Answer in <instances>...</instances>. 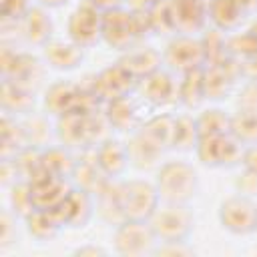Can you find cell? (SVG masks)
I'll use <instances>...</instances> for the list:
<instances>
[{
	"label": "cell",
	"instance_id": "obj_6",
	"mask_svg": "<svg viewBox=\"0 0 257 257\" xmlns=\"http://www.w3.org/2000/svg\"><path fill=\"white\" fill-rule=\"evenodd\" d=\"M163 62L173 72H179V74L203 68L207 64V58H205V48H203L201 38L179 32L167 42L165 52H163Z\"/></svg>",
	"mask_w": 257,
	"mask_h": 257
},
{
	"label": "cell",
	"instance_id": "obj_32",
	"mask_svg": "<svg viewBox=\"0 0 257 257\" xmlns=\"http://www.w3.org/2000/svg\"><path fill=\"white\" fill-rule=\"evenodd\" d=\"M179 80V102L187 108H195L205 100V82H203V68L191 70L181 74Z\"/></svg>",
	"mask_w": 257,
	"mask_h": 257
},
{
	"label": "cell",
	"instance_id": "obj_18",
	"mask_svg": "<svg viewBox=\"0 0 257 257\" xmlns=\"http://www.w3.org/2000/svg\"><path fill=\"white\" fill-rule=\"evenodd\" d=\"M80 96H82V90L76 84L68 80H56L48 86L44 94V110L46 114H52L58 118L70 110L80 108Z\"/></svg>",
	"mask_w": 257,
	"mask_h": 257
},
{
	"label": "cell",
	"instance_id": "obj_41",
	"mask_svg": "<svg viewBox=\"0 0 257 257\" xmlns=\"http://www.w3.org/2000/svg\"><path fill=\"white\" fill-rule=\"evenodd\" d=\"M241 167H243L245 171L257 175V143L245 147V151H243V159H241Z\"/></svg>",
	"mask_w": 257,
	"mask_h": 257
},
{
	"label": "cell",
	"instance_id": "obj_38",
	"mask_svg": "<svg viewBox=\"0 0 257 257\" xmlns=\"http://www.w3.org/2000/svg\"><path fill=\"white\" fill-rule=\"evenodd\" d=\"M155 255H169V257H191L195 255V247L183 239V241H161L155 249Z\"/></svg>",
	"mask_w": 257,
	"mask_h": 257
},
{
	"label": "cell",
	"instance_id": "obj_14",
	"mask_svg": "<svg viewBox=\"0 0 257 257\" xmlns=\"http://www.w3.org/2000/svg\"><path fill=\"white\" fill-rule=\"evenodd\" d=\"M169 6L173 28L181 34H195L209 20L205 0H171Z\"/></svg>",
	"mask_w": 257,
	"mask_h": 257
},
{
	"label": "cell",
	"instance_id": "obj_7",
	"mask_svg": "<svg viewBox=\"0 0 257 257\" xmlns=\"http://www.w3.org/2000/svg\"><path fill=\"white\" fill-rule=\"evenodd\" d=\"M141 38V24L137 14L120 8L106 10L102 16V40L116 48V50H128L133 48Z\"/></svg>",
	"mask_w": 257,
	"mask_h": 257
},
{
	"label": "cell",
	"instance_id": "obj_44",
	"mask_svg": "<svg viewBox=\"0 0 257 257\" xmlns=\"http://www.w3.org/2000/svg\"><path fill=\"white\" fill-rule=\"evenodd\" d=\"M239 4V8L245 12V16H253L257 12V0H235Z\"/></svg>",
	"mask_w": 257,
	"mask_h": 257
},
{
	"label": "cell",
	"instance_id": "obj_28",
	"mask_svg": "<svg viewBox=\"0 0 257 257\" xmlns=\"http://www.w3.org/2000/svg\"><path fill=\"white\" fill-rule=\"evenodd\" d=\"M203 82H205V98L209 100L225 98L235 82V76L229 72V62L211 64L203 68Z\"/></svg>",
	"mask_w": 257,
	"mask_h": 257
},
{
	"label": "cell",
	"instance_id": "obj_47",
	"mask_svg": "<svg viewBox=\"0 0 257 257\" xmlns=\"http://www.w3.org/2000/svg\"><path fill=\"white\" fill-rule=\"evenodd\" d=\"M251 80H253V82H255V84H257V78H251Z\"/></svg>",
	"mask_w": 257,
	"mask_h": 257
},
{
	"label": "cell",
	"instance_id": "obj_9",
	"mask_svg": "<svg viewBox=\"0 0 257 257\" xmlns=\"http://www.w3.org/2000/svg\"><path fill=\"white\" fill-rule=\"evenodd\" d=\"M102 16L104 12L88 0L78 4L66 20L68 38L80 44L82 48H90L98 44L102 40Z\"/></svg>",
	"mask_w": 257,
	"mask_h": 257
},
{
	"label": "cell",
	"instance_id": "obj_20",
	"mask_svg": "<svg viewBox=\"0 0 257 257\" xmlns=\"http://www.w3.org/2000/svg\"><path fill=\"white\" fill-rule=\"evenodd\" d=\"M137 80H143L147 78L149 74L161 70V66L165 64L163 62V54L151 46H139L135 44L133 48L124 50L120 60H118Z\"/></svg>",
	"mask_w": 257,
	"mask_h": 257
},
{
	"label": "cell",
	"instance_id": "obj_25",
	"mask_svg": "<svg viewBox=\"0 0 257 257\" xmlns=\"http://www.w3.org/2000/svg\"><path fill=\"white\" fill-rule=\"evenodd\" d=\"M34 92L36 90H30L26 86H20V84L4 78V82H2V94H0L2 110L6 114H12V116L34 112V104H36Z\"/></svg>",
	"mask_w": 257,
	"mask_h": 257
},
{
	"label": "cell",
	"instance_id": "obj_42",
	"mask_svg": "<svg viewBox=\"0 0 257 257\" xmlns=\"http://www.w3.org/2000/svg\"><path fill=\"white\" fill-rule=\"evenodd\" d=\"M72 255H78V257H102V255H106V249H102L98 245H92V243H86L82 247H76L72 251Z\"/></svg>",
	"mask_w": 257,
	"mask_h": 257
},
{
	"label": "cell",
	"instance_id": "obj_13",
	"mask_svg": "<svg viewBox=\"0 0 257 257\" xmlns=\"http://www.w3.org/2000/svg\"><path fill=\"white\" fill-rule=\"evenodd\" d=\"M94 215L106 223V225H118L124 217L122 207V193H120V181L108 179L96 193H94Z\"/></svg>",
	"mask_w": 257,
	"mask_h": 257
},
{
	"label": "cell",
	"instance_id": "obj_1",
	"mask_svg": "<svg viewBox=\"0 0 257 257\" xmlns=\"http://www.w3.org/2000/svg\"><path fill=\"white\" fill-rule=\"evenodd\" d=\"M155 185L161 195V201L189 203L199 193V173L189 161H165L157 169Z\"/></svg>",
	"mask_w": 257,
	"mask_h": 257
},
{
	"label": "cell",
	"instance_id": "obj_31",
	"mask_svg": "<svg viewBox=\"0 0 257 257\" xmlns=\"http://www.w3.org/2000/svg\"><path fill=\"white\" fill-rule=\"evenodd\" d=\"M199 139H201V135H199V126H197V116H193V114H175V131H173L171 149L195 151Z\"/></svg>",
	"mask_w": 257,
	"mask_h": 257
},
{
	"label": "cell",
	"instance_id": "obj_45",
	"mask_svg": "<svg viewBox=\"0 0 257 257\" xmlns=\"http://www.w3.org/2000/svg\"><path fill=\"white\" fill-rule=\"evenodd\" d=\"M40 6H44V8H58V6H62V4H66L68 0H36Z\"/></svg>",
	"mask_w": 257,
	"mask_h": 257
},
{
	"label": "cell",
	"instance_id": "obj_3",
	"mask_svg": "<svg viewBox=\"0 0 257 257\" xmlns=\"http://www.w3.org/2000/svg\"><path fill=\"white\" fill-rule=\"evenodd\" d=\"M114 251L124 257L155 255L159 239L147 219H124L114 227Z\"/></svg>",
	"mask_w": 257,
	"mask_h": 257
},
{
	"label": "cell",
	"instance_id": "obj_5",
	"mask_svg": "<svg viewBox=\"0 0 257 257\" xmlns=\"http://www.w3.org/2000/svg\"><path fill=\"white\" fill-rule=\"evenodd\" d=\"M219 223L231 235H251L257 231V203L247 195H231L221 201L217 211Z\"/></svg>",
	"mask_w": 257,
	"mask_h": 257
},
{
	"label": "cell",
	"instance_id": "obj_27",
	"mask_svg": "<svg viewBox=\"0 0 257 257\" xmlns=\"http://www.w3.org/2000/svg\"><path fill=\"white\" fill-rule=\"evenodd\" d=\"M0 145H2V159H12L20 151H24L28 145L24 124L16 120V116L6 114L0 120Z\"/></svg>",
	"mask_w": 257,
	"mask_h": 257
},
{
	"label": "cell",
	"instance_id": "obj_39",
	"mask_svg": "<svg viewBox=\"0 0 257 257\" xmlns=\"http://www.w3.org/2000/svg\"><path fill=\"white\" fill-rule=\"evenodd\" d=\"M4 20H20L30 10V0H0Z\"/></svg>",
	"mask_w": 257,
	"mask_h": 257
},
{
	"label": "cell",
	"instance_id": "obj_19",
	"mask_svg": "<svg viewBox=\"0 0 257 257\" xmlns=\"http://www.w3.org/2000/svg\"><path fill=\"white\" fill-rule=\"evenodd\" d=\"M66 181L68 179L54 177V175H48V173H42L34 181H30L32 197H34L36 207L38 209H56L70 191V185Z\"/></svg>",
	"mask_w": 257,
	"mask_h": 257
},
{
	"label": "cell",
	"instance_id": "obj_40",
	"mask_svg": "<svg viewBox=\"0 0 257 257\" xmlns=\"http://www.w3.org/2000/svg\"><path fill=\"white\" fill-rule=\"evenodd\" d=\"M235 187H237V193L251 197L253 193H257V175L243 169V173L235 179Z\"/></svg>",
	"mask_w": 257,
	"mask_h": 257
},
{
	"label": "cell",
	"instance_id": "obj_11",
	"mask_svg": "<svg viewBox=\"0 0 257 257\" xmlns=\"http://www.w3.org/2000/svg\"><path fill=\"white\" fill-rule=\"evenodd\" d=\"M64 227L80 229L94 217V195L80 187H70L68 195L54 209Z\"/></svg>",
	"mask_w": 257,
	"mask_h": 257
},
{
	"label": "cell",
	"instance_id": "obj_4",
	"mask_svg": "<svg viewBox=\"0 0 257 257\" xmlns=\"http://www.w3.org/2000/svg\"><path fill=\"white\" fill-rule=\"evenodd\" d=\"M243 151H245V145L231 133L215 135V137H201L195 147L197 159L205 167H211V169H217V167L229 169V167L241 165Z\"/></svg>",
	"mask_w": 257,
	"mask_h": 257
},
{
	"label": "cell",
	"instance_id": "obj_33",
	"mask_svg": "<svg viewBox=\"0 0 257 257\" xmlns=\"http://www.w3.org/2000/svg\"><path fill=\"white\" fill-rule=\"evenodd\" d=\"M231 135L245 147L257 143V108H237L231 114Z\"/></svg>",
	"mask_w": 257,
	"mask_h": 257
},
{
	"label": "cell",
	"instance_id": "obj_34",
	"mask_svg": "<svg viewBox=\"0 0 257 257\" xmlns=\"http://www.w3.org/2000/svg\"><path fill=\"white\" fill-rule=\"evenodd\" d=\"M197 126L201 137H215L231 133V114L223 108H207L197 116Z\"/></svg>",
	"mask_w": 257,
	"mask_h": 257
},
{
	"label": "cell",
	"instance_id": "obj_46",
	"mask_svg": "<svg viewBox=\"0 0 257 257\" xmlns=\"http://www.w3.org/2000/svg\"><path fill=\"white\" fill-rule=\"evenodd\" d=\"M249 32H251V34L255 36V40H257V20H255V22H253V26L249 28Z\"/></svg>",
	"mask_w": 257,
	"mask_h": 257
},
{
	"label": "cell",
	"instance_id": "obj_24",
	"mask_svg": "<svg viewBox=\"0 0 257 257\" xmlns=\"http://www.w3.org/2000/svg\"><path fill=\"white\" fill-rule=\"evenodd\" d=\"M26 223V231L28 235L38 241V243H46L50 239H54L60 231H62V221L60 217L56 215L54 209H34L28 217L22 219Z\"/></svg>",
	"mask_w": 257,
	"mask_h": 257
},
{
	"label": "cell",
	"instance_id": "obj_37",
	"mask_svg": "<svg viewBox=\"0 0 257 257\" xmlns=\"http://www.w3.org/2000/svg\"><path fill=\"white\" fill-rule=\"evenodd\" d=\"M16 219L18 215L12 209H4L0 215V247L6 249L16 241Z\"/></svg>",
	"mask_w": 257,
	"mask_h": 257
},
{
	"label": "cell",
	"instance_id": "obj_21",
	"mask_svg": "<svg viewBox=\"0 0 257 257\" xmlns=\"http://www.w3.org/2000/svg\"><path fill=\"white\" fill-rule=\"evenodd\" d=\"M4 78L12 80L20 86H26L30 90H36L40 86V82L44 80V66L36 56L16 52L12 64L4 72Z\"/></svg>",
	"mask_w": 257,
	"mask_h": 257
},
{
	"label": "cell",
	"instance_id": "obj_35",
	"mask_svg": "<svg viewBox=\"0 0 257 257\" xmlns=\"http://www.w3.org/2000/svg\"><path fill=\"white\" fill-rule=\"evenodd\" d=\"M24 124V133H26V139H28V145L30 147H36V149H46L50 147V135H52V126L48 122L46 116H40V114H26V118L22 120Z\"/></svg>",
	"mask_w": 257,
	"mask_h": 257
},
{
	"label": "cell",
	"instance_id": "obj_8",
	"mask_svg": "<svg viewBox=\"0 0 257 257\" xmlns=\"http://www.w3.org/2000/svg\"><path fill=\"white\" fill-rule=\"evenodd\" d=\"M122 207L126 219H151L155 209L161 205V195L157 185L147 179H128L120 181Z\"/></svg>",
	"mask_w": 257,
	"mask_h": 257
},
{
	"label": "cell",
	"instance_id": "obj_12",
	"mask_svg": "<svg viewBox=\"0 0 257 257\" xmlns=\"http://www.w3.org/2000/svg\"><path fill=\"white\" fill-rule=\"evenodd\" d=\"M137 90H141L143 100L153 106H171L179 102V80H175L173 74L165 72L163 68L139 80Z\"/></svg>",
	"mask_w": 257,
	"mask_h": 257
},
{
	"label": "cell",
	"instance_id": "obj_16",
	"mask_svg": "<svg viewBox=\"0 0 257 257\" xmlns=\"http://www.w3.org/2000/svg\"><path fill=\"white\" fill-rule=\"evenodd\" d=\"M18 30H20V36L28 44L44 46L46 42L52 40L54 24H52V18H50L48 10L38 4V6H30V10L20 18Z\"/></svg>",
	"mask_w": 257,
	"mask_h": 257
},
{
	"label": "cell",
	"instance_id": "obj_15",
	"mask_svg": "<svg viewBox=\"0 0 257 257\" xmlns=\"http://www.w3.org/2000/svg\"><path fill=\"white\" fill-rule=\"evenodd\" d=\"M42 58L50 68L68 72V70H74L80 66V62L84 58V48L70 38L68 40L52 38L50 42H46L42 46Z\"/></svg>",
	"mask_w": 257,
	"mask_h": 257
},
{
	"label": "cell",
	"instance_id": "obj_26",
	"mask_svg": "<svg viewBox=\"0 0 257 257\" xmlns=\"http://www.w3.org/2000/svg\"><path fill=\"white\" fill-rule=\"evenodd\" d=\"M207 18L213 22L217 30L231 32L241 26L247 18L235 0H209L207 2Z\"/></svg>",
	"mask_w": 257,
	"mask_h": 257
},
{
	"label": "cell",
	"instance_id": "obj_10",
	"mask_svg": "<svg viewBox=\"0 0 257 257\" xmlns=\"http://www.w3.org/2000/svg\"><path fill=\"white\" fill-rule=\"evenodd\" d=\"M137 86H139V80L120 62H116V64L100 70L98 76H94L92 94L104 102H110V100L128 96L133 90H137Z\"/></svg>",
	"mask_w": 257,
	"mask_h": 257
},
{
	"label": "cell",
	"instance_id": "obj_43",
	"mask_svg": "<svg viewBox=\"0 0 257 257\" xmlns=\"http://www.w3.org/2000/svg\"><path fill=\"white\" fill-rule=\"evenodd\" d=\"M88 2H92L96 8H100L102 12H106V10H112V8H120L124 0H88Z\"/></svg>",
	"mask_w": 257,
	"mask_h": 257
},
{
	"label": "cell",
	"instance_id": "obj_29",
	"mask_svg": "<svg viewBox=\"0 0 257 257\" xmlns=\"http://www.w3.org/2000/svg\"><path fill=\"white\" fill-rule=\"evenodd\" d=\"M126 151H128V161H131V165H133L135 169H141V171L159 167L161 155H163L161 149H157L155 145H151V143H149L147 139H143L137 131H135L133 137L128 139Z\"/></svg>",
	"mask_w": 257,
	"mask_h": 257
},
{
	"label": "cell",
	"instance_id": "obj_22",
	"mask_svg": "<svg viewBox=\"0 0 257 257\" xmlns=\"http://www.w3.org/2000/svg\"><path fill=\"white\" fill-rule=\"evenodd\" d=\"M173 131H175V114L169 112H157L141 122L137 133L147 139L151 145H155L161 151L171 149L173 145Z\"/></svg>",
	"mask_w": 257,
	"mask_h": 257
},
{
	"label": "cell",
	"instance_id": "obj_36",
	"mask_svg": "<svg viewBox=\"0 0 257 257\" xmlns=\"http://www.w3.org/2000/svg\"><path fill=\"white\" fill-rule=\"evenodd\" d=\"M10 209L18 215V219L28 217L36 209L30 181H16V183H12V187H10Z\"/></svg>",
	"mask_w": 257,
	"mask_h": 257
},
{
	"label": "cell",
	"instance_id": "obj_2",
	"mask_svg": "<svg viewBox=\"0 0 257 257\" xmlns=\"http://www.w3.org/2000/svg\"><path fill=\"white\" fill-rule=\"evenodd\" d=\"M159 243L161 241H183L189 239L195 227V215L189 203H169L161 201L149 219Z\"/></svg>",
	"mask_w": 257,
	"mask_h": 257
},
{
	"label": "cell",
	"instance_id": "obj_17",
	"mask_svg": "<svg viewBox=\"0 0 257 257\" xmlns=\"http://www.w3.org/2000/svg\"><path fill=\"white\" fill-rule=\"evenodd\" d=\"M94 161L100 167V171L108 177V179H116L120 177L131 161H128V151L126 145L116 141V139H104L94 147Z\"/></svg>",
	"mask_w": 257,
	"mask_h": 257
},
{
	"label": "cell",
	"instance_id": "obj_23",
	"mask_svg": "<svg viewBox=\"0 0 257 257\" xmlns=\"http://www.w3.org/2000/svg\"><path fill=\"white\" fill-rule=\"evenodd\" d=\"M139 104L137 100L128 94V96H122V98H116V100H110L106 102V120L112 128L116 131H137L141 126V122L145 118H141L139 114Z\"/></svg>",
	"mask_w": 257,
	"mask_h": 257
},
{
	"label": "cell",
	"instance_id": "obj_30",
	"mask_svg": "<svg viewBox=\"0 0 257 257\" xmlns=\"http://www.w3.org/2000/svg\"><path fill=\"white\" fill-rule=\"evenodd\" d=\"M74 167H76V161L70 157V153L64 149V145L62 147L50 145V147L42 149V173L70 179Z\"/></svg>",
	"mask_w": 257,
	"mask_h": 257
}]
</instances>
